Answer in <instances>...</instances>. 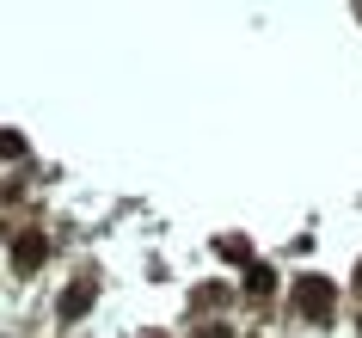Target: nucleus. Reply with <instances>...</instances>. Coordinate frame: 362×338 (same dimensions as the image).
<instances>
[{
  "mask_svg": "<svg viewBox=\"0 0 362 338\" xmlns=\"http://www.w3.org/2000/svg\"><path fill=\"white\" fill-rule=\"evenodd\" d=\"M43 252H49V246H43V234H25V240L13 246V264H19V271H37Z\"/></svg>",
  "mask_w": 362,
  "mask_h": 338,
  "instance_id": "f03ea898",
  "label": "nucleus"
},
{
  "mask_svg": "<svg viewBox=\"0 0 362 338\" xmlns=\"http://www.w3.org/2000/svg\"><path fill=\"white\" fill-rule=\"evenodd\" d=\"M86 308H93V283H74V289L62 295V320H80Z\"/></svg>",
  "mask_w": 362,
  "mask_h": 338,
  "instance_id": "7ed1b4c3",
  "label": "nucleus"
},
{
  "mask_svg": "<svg viewBox=\"0 0 362 338\" xmlns=\"http://www.w3.org/2000/svg\"><path fill=\"white\" fill-rule=\"evenodd\" d=\"M332 301H338V295H332V283H325V277H301L295 308H301L307 320H325V314H332Z\"/></svg>",
  "mask_w": 362,
  "mask_h": 338,
  "instance_id": "f257e3e1",
  "label": "nucleus"
}]
</instances>
